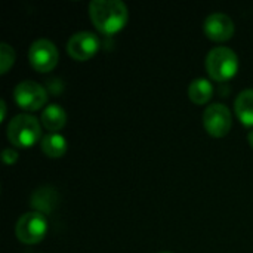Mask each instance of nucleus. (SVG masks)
I'll use <instances>...</instances> for the list:
<instances>
[{"label": "nucleus", "instance_id": "obj_9", "mask_svg": "<svg viewBox=\"0 0 253 253\" xmlns=\"http://www.w3.org/2000/svg\"><path fill=\"white\" fill-rule=\"evenodd\" d=\"M203 30L209 40L222 43V42L230 40L234 36L236 27H234L233 19L228 15L222 12H215V13H211L205 19Z\"/></svg>", "mask_w": 253, "mask_h": 253}, {"label": "nucleus", "instance_id": "obj_16", "mask_svg": "<svg viewBox=\"0 0 253 253\" xmlns=\"http://www.w3.org/2000/svg\"><path fill=\"white\" fill-rule=\"evenodd\" d=\"M0 108H1L0 122H3V120H4V117H6V102H4V101H1V102H0Z\"/></svg>", "mask_w": 253, "mask_h": 253}, {"label": "nucleus", "instance_id": "obj_4", "mask_svg": "<svg viewBox=\"0 0 253 253\" xmlns=\"http://www.w3.org/2000/svg\"><path fill=\"white\" fill-rule=\"evenodd\" d=\"M16 237L24 245H37L40 243L47 233V221L40 212L24 213L15 227Z\"/></svg>", "mask_w": 253, "mask_h": 253}, {"label": "nucleus", "instance_id": "obj_3", "mask_svg": "<svg viewBox=\"0 0 253 253\" xmlns=\"http://www.w3.org/2000/svg\"><path fill=\"white\" fill-rule=\"evenodd\" d=\"M42 138L39 120L30 114H19L7 125V139L18 148H30Z\"/></svg>", "mask_w": 253, "mask_h": 253}, {"label": "nucleus", "instance_id": "obj_15", "mask_svg": "<svg viewBox=\"0 0 253 253\" xmlns=\"http://www.w3.org/2000/svg\"><path fill=\"white\" fill-rule=\"evenodd\" d=\"M1 159L4 162V165L12 166V165H15L18 162V153L15 150H12V148H6V150H3Z\"/></svg>", "mask_w": 253, "mask_h": 253}, {"label": "nucleus", "instance_id": "obj_17", "mask_svg": "<svg viewBox=\"0 0 253 253\" xmlns=\"http://www.w3.org/2000/svg\"><path fill=\"white\" fill-rule=\"evenodd\" d=\"M248 141H249L251 147L253 148V130H251V132H249V135H248Z\"/></svg>", "mask_w": 253, "mask_h": 253}, {"label": "nucleus", "instance_id": "obj_7", "mask_svg": "<svg viewBox=\"0 0 253 253\" xmlns=\"http://www.w3.org/2000/svg\"><path fill=\"white\" fill-rule=\"evenodd\" d=\"M13 98L19 108L25 111H37L42 107H44L47 101V93L44 87L40 86L39 83L25 80L16 84L13 90Z\"/></svg>", "mask_w": 253, "mask_h": 253}, {"label": "nucleus", "instance_id": "obj_2", "mask_svg": "<svg viewBox=\"0 0 253 253\" xmlns=\"http://www.w3.org/2000/svg\"><path fill=\"white\" fill-rule=\"evenodd\" d=\"M206 70L212 80L228 82L239 71V56L230 47H215L206 56Z\"/></svg>", "mask_w": 253, "mask_h": 253}, {"label": "nucleus", "instance_id": "obj_13", "mask_svg": "<svg viewBox=\"0 0 253 253\" xmlns=\"http://www.w3.org/2000/svg\"><path fill=\"white\" fill-rule=\"evenodd\" d=\"M42 151L50 159H59L67 153V141L59 133H49L42 139Z\"/></svg>", "mask_w": 253, "mask_h": 253}, {"label": "nucleus", "instance_id": "obj_1", "mask_svg": "<svg viewBox=\"0 0 253 253\" xmlns=\"http://www.w3.org/2000/svg\"><path fill=\"white\" fill-rule=\"evenodd\" d=\"M89 15L95 28L105 36L122 31L129 19V10L120 0H93L89 4Z\"/></svg>", "mask_w": 253, "mask_h": 253}, {"label": "nucleus", "instance_id": "obj_14", "mask_svg": "<svg viewBox=\"0 0 253 253\" xmlns=\"http://www.w3.org/2000/svg\"><path fill=\"white\" fill-rule=\"evenodd\" d=\"M15 64V50L7 43L0 44V73L6 74L9 68Z\"/></svg>", "mask_w": 253, "mask_h": 253}, {"label": "nucleus", "instance_id": "obj_11", "mask_svg": "<svg viewBox=\"0 0 253 253\" xmlns=\"http://www.w3.org/2000/svg\"><path fill=\"white\" fill-rule=\"evenodd\" d=\"M213 86L208 79H196L188 86V98L196 105H205L212 99Z\"/></svg>", "mask_w": 253, "mask_h": 253}, {"label": "nucleus", "instance_id": "obj_18", "mask_svg": "<svg viewBox=\"0 0 253 253\" xmlns=\"http://www.w3.org/2000/svg\"><path fill=\"white\" fill-rule=\"evenodd\" d=\"M162 253H169V252H162Z\"/></svg>", "mask_w": 253, "mask_h": 253}, {"label": "nucleus", "instance_id": "obj_12", "mask_svg": "<svg viewBox=\"0 0 253 253\" xmlns=\"http://www.w3.org/2000/svg\"><path fill=\"white\" fill-rule=\"evenodd\" d=\"M234 110L245 126H253V89L243 90L234 101Z\"/></svg>", "mask_w": 253, "mask_h": 253}, {"label": "nucleus", "instance_id": "obj_8", "mask_svg": "<svg viewBox=\"0 0 253 253\" xmlns=\"http://www.w3.org/2000/svg\"><path fill=\"white\" fill-rule=\"evenodd\" d=\"M99 46H101L99 39L93 33L80 31L70 37L67 43V52L73 59L83 62L93 58L98 53Z\"/></svg>", "mask_w": 253, "mask_h": 253}, {"label": "nucleus", "instance_id": "obj_10", "mask_svg": "<svg viewBox=\"0 0 253 253\" xmlns=\"http://www.w3.org/2000/svg\"><path fill=\"white\" fill-rule=\"evenodd\" d=\"M42 125L50 130V133H58L67 123V113L61 105H47L42 113Z\"/></svg>", "mask_w": 253, "mask_h": 253}, {"label": "nucleus", "instance_id": "obj_5", "mask_svg": "<svg viewBox=\"0 0 253 253\" xmlns=\"http://www.w3.org/2000/svg\"><path fill=\"white\" fill-rule=\"evenodd\" d=\"M28 61L31 67L39 73L52 71L59 61V53L56 46L47 39L36 40L28 50Z\"/></svg>", "mask_w": 253, "mask_h": 253}, {"label": "nucleus", "instance_id": "obj_6", "mask_svg": "<svg viewBox=\"0 0 253 253\" xmlns=\"http://www.w3.org/2000/svg\"><path fill=\"white\" fill-rule=\"evenodd\" d=\"M203 126L213 138H224L233 126L231 111L222 104H212L203 113Z\"/></svg>", "mask_w": 253, "mask_h": 253}]
</instances>
